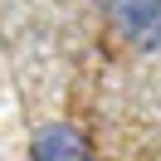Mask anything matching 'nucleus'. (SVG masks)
Returning <instances> with one entry per match:
<instances>
[{"instance_id": "nucleus-1", "label": "nucleus", "mask_w": 161, "mask_h": 161, "mask_svg": "<svg viewBox=\"0 0 161 161\" xmlns=\"http://www.w3.org/2000/svg\"><path fill=\"white\" fill-rule=\"evenodd\" d=\"M103 10L132 49H161V0H103Z\"/></svg>"}, {"instance_id": "nucleus-2", "label": "nucleus", "mask_w": 161, "mask_h": 161, "mask_svg": "<svg viewBox=\"0 0 161 161\" xmlns=\"http://www.w3.org/2000/svg\"><path fill=\"white\" fill-rule=\"evenodd\" d=\"M30 161H98L93 147L78 137V127L69 122H44L30 142Z\"/></svg>"}]
</instances>
